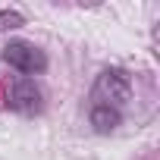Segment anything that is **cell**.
<instances>
[{"label": "cell", "mask_w": 160, "mask_h": 160, "mask_svg": "<svg viewBox=\"0 0 160 160\" xmlns=\"http://www.w3.org/2000/svg\"><path fill=\"white\" fill-rule=\"evenodd\" d=\"M3 63H10L19 75H38L47 69V57L41 47H35L32 41H7L3 47Z\"/></svg>", "instance_id": "7a4b0ae2"}, {"label": "cell", "mask_w": 160, "mask_h": 160, "mask_svg": "<svg viewBox=\"0 0 160 160\" xmlns=\"http://www.w3.org/2000/svg\"><path fill=\"white\" fill-rule=\"evenodd\" d=\"M129 101H132V75L126 69H119V66L104 69L94 78L91 98H88V119H91V126L101 135L113 132L122 122V113H126Z\"/></svg>", "instance_id": "6da1fadb"}, {"label": "cell", "mask_w": 160, "mask_h": 160, "mask_svg": "<svg viewBox=\"0 0 160 160\" xmlns=\"http://www.w3.org/2000/svg\"><path fill=\"white\" fill-rule=\"evenodd\" d=\"M7 107L16 110V113H25V116L41 113V107H44V94H41V88L35 85V78H25V75L13 78L10 94H7Z\"/></svg>", "instance_id": "3957f363"}]
</instances>
